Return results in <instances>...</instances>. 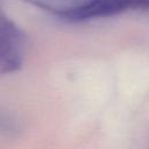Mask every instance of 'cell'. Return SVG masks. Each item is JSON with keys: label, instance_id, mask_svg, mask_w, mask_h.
Instances as JSON below:
<instances>
[{"label": "cell", "instance_id": "cell-4", "mask_svg": "<svg viewBox=\"0 0 149 149\" xmlns=\"http://www.w3.org/2000/svg\"><path fill=\"white\" fill-rule=\"evenodd\" d=\"M21 132L20 123L8 113L0 109V135L14 137Z\"/></svg>", "mask_w": 149, "mask_h": 149}, {"label": "cell", "instance_id": "cell-2", "mask_svg": "<svg viewBox=\"0 0 149 149\" xmlns=\"http://www.w3.org/2000/svg\"><path fill=\"white\" fill-rule=\"evenodd\" d=\"M129 9H149V0H87L68 20L85 21L106 17Z\"/></svg>", "mask_w": 149, "mask_h": 149}, {"label": "cell", "instance_id": "cell-3", "mask_svg": "<svg viewBox=\"0 0 149 149\" xmlns=\"http://www.w3.org/2000/svg\"><path fill=\"white\" fill-rule=\"evenodd\" d=\"M24 1L68 20L87 0H24Z\"/></svg>", "mask_w": 149, "mask_h": 149}, {"label": "cell", "instance_id": "cell-1", "mask_svg": "<svg viewBox=\"0 0 149 149\" xmlns=\"http://www.w3.org/2000/svg\"><path fill=\"white\" fill-rule=\"evenodd\" d=\"M26 49L23 31L0 13V74L17 71L23 64Z\"/></svg>", "mask_w": 149, "mask_h": 149}]
</instances>
